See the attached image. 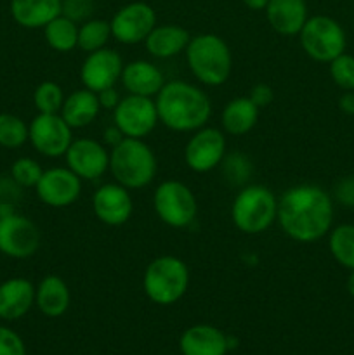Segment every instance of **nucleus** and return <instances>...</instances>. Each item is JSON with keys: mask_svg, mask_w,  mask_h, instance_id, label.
<instances>
[{"mask_svg": "<svg viewBox=\"0 0 354 355\" xmlns=\"http://www.w3.org/2000/svg\"><path fill=\"white\" fill-rule=\"evenodd\" d=\"M335 201L316 184H298L278 198V225L292 241L316 243L333 227Z\"/></svg>", "mask_w": 354, "mask_h": 355, "instance_id": "1", "label": "nucleus"}, {"mask_svg": "<svg viewBox=\"0 0 354 355\" xmlns=\"http://www.w3.org/2000/svg\"><path fill=\"white\" fill-rule=\"evenodd\" d=\"M160 123L169 130L191 134L212 116V101L203 89L184 80L165 82L155 97Z\"/></svg>", "mask_w": 354, "mask_h": 355, "instance_id": "2", "label": "nucleus"}, {"mask_svg": "<svg viewBox=\"0 0 354 355\" xmlns=\"http://www.w3.org/2000/svg\"><path fill=\"white\" fill-rule=\"evenodd\" d=\"M191 75L205 87H221L233 73V52L222 37L200 33L191 37L186 51Z\"/></svg>", "mask_w": 354, "mask_h": 355, "instance_id": "3", "label": "nucleus"}, {"mask_svg": "<svg viewBox=\"0 0 354 355\" xmlns=\"http://www.w3.org/2000/svg\"><path fill=\"white\" fill-rule=\"evenodd\" d=\"M158 159L144 139L125 137L110 149V173L128 191L144 189L155 180Z\"/></svg>", "mask_w": 354, "mask_h": 355, "instance_id": "4", "label": "nucleus"}, {"mask_svg": "<svg viewBox=\"0 0 354 355\" xmlns=\"http://www.w3.org/2000/svg\"><path fill=\"white\" fill-rule=\"evenodd\" d=\"M278 218V198L262 184L239 187L231 205V222L239 232L262 234Z\"/></svg>", "mask_w": 354, "mask_h": 355, "instance_id": "5", "label": "nucleus"}, {"mask_svg": "<svg viewBox=\"0 0 354 355\" xmlns=\"http://www.w3.org/2000/svg\"><path fill=\"white\" fill-rule=\"evenodd\" d=\"M191 272L187 263L176 255H160L146 266L142 274L144 295L156 305H174L186 295Z\"/></svg>", "mask_w": 354, "mask_h": 355, "instance_id": "6", "label": "nucleus"}, {"mask_svg": "<svg viewBox=\"0 0 354 355\" xmlns=\"http://www.w3.org/2000/svg\"><path fill=\"white\" fill-rule=\"evenodd\" d=\"M153 208L160 222L172 229H186L196 220L198 201L189 186L180 180H163L153 193Z\"/></svg>", "mask_w": 354, "mask_h": 355, "instance_id": "7", "label": "nucleus"}, {"mask_svg": "<svg viewBox=\"0 0 354 355\" xmlns=\"http://www.w3.org/2000/svg\"><path fill=\"white\" fill-rule=\"evenodd\" d=\"M301 47L312 61L330 62L337 55L344 54L347 47V37L342 24L330 16L307 17L297 35Z\"/></svg>", "mask_w": 354, "mask_h": 355, "instance_id": "8", "label": "nucleus"}, {"mask_svg": "<svg viewBox=\"0 0 354 355\" xmlns=\"http://www.w3.org/2000/svg\"><path fill=\"white\" fill-rule=\"evenodd\" d=\"M228 142L224 132L215 127L198 128L191 132L184 146V163L194 173H208L219 168L226 156Z\"/></svg>", "mask_w": 354, "mask_h": 355, "instance_id": "9", "label": "nucleus"}, {"mask_svg": "<svg viewBox=\"0 0 354 355\" xmlns=\"http://www.w3.org/2000/svg\"><path fill=\"white\" fill-rule=\"evenodd\" d=\"M28 142L45 158H61L73 142V128L59 113H38L28 125Z\"/></svg>", "mask_w": 354, "mask_h": 355, "instance_id": "10", "label": "nucleus"}, {"mask_svg": "<svg viewBox=\"0 0 354 355\" xmlns=\"http://www.w3.org/2000/svg\"><path fill=\"white\" fill-rule=\"evenodd\" d=\"M111 113H113V123L120 128L125 137L130 139H146L160 123L153 97L127 94L121 97L118 106Z\"/></svg>", "mask_w": 354, "mask_h": 355, "instance_id": "11", "label": "nucleus"}, {"mask_svg": "<svg viewBox=\"0 0 354 355\" xmlns=\"http://www.w3.org/2000/svg\"><path fill=\"white\" fill-rule=\"evenodd\" d=\"M42 234L31 218L21 214L0 217V253L16 260L33 257L40 248Z\"/></svg>", "mask_w": 354, "mask_h": 355, "instance_id": "12", "label": "nucleus"}, {"mask_svg": "<svg viewBox=\"0 0 354 355\" xmlns=\"http://www.w3.org/2000/svg\"><path fill=\"white\" fill-rule=\"evenodd\" d=\"M111 37L121 45L144 44L156 26V12L149 3L130 2L120 7L110 21Z\"/></svg>", "mask_w": 354, "mask_h": 355, "instance_id": "13", "label": "nucleus"}, {"mask_svg": "<svg viewBox=\"0 0 354 355\" xmlns=\"http://www.w3.org/2000/svg\"><path fill=\"white\" fill-rule=\"evenodd\" d=\"M66 166L82 180L92 182L110 172V149L90 137L73 139L65 155Z\"/></svg>", "mask_w": 354, "mask_h": 355, "instance_id": "14", "label": "nucleus"}, {"mask_svg": "<svg viewBox=\"0 0 354 355\" xmlns=\"http://www.w3.org/2000/svg\"><path fill=\"white\" fill-rule=\"evenodd\" d=\"M82 182L68 166H52L44 170L35 186L38 200L51 208L71 207L82 194Z\"/></svg>", "mask_w": 354, "mask_h": 355, "instance_id": "15", "label": "nucleus"}, {"mask_svg": "<svg viewBox=\"0 0 354 355\" xmlns=\"http://www.w3.org/2000/svg\"><path fill=\"white\" fill-rule=\"evenodd\" d=\"M92 211L99 222L110 227H120L134 214V200L127 187L118 182H108L92 194Z\"/></svg>", "mask_w": 354, "mask_h": 355, "instance_id": "16", "label": "nucleus"}, {"mask_svg": "<svg viewBox=\"0 0 354 355\" xmlns=\"http://www.w3.org/2000/svg\"><path fill=\"white\" fill-rule=\"evenodd\" d=\"M124 61L117 51L104 47L101 51L90 52L80 66V80L85 89L101 92L110 87H117L124 71Z\"/></svg>", "mask_w": 354, "mask_h": 355, "instance_id": "17", "label": "nucleus"}, {"mask_svg": "<svg viewBox=\"0 0 354 355\" xmlns=\"http://www.w3.org/2000/svg\"><path fill=\"white\" fill-rule=\"evenodd\" d=\"M120 82L127 94L155 99L167 80L162 69L155 62L146 61V59H135L124 66Z\"/></svg>", "mask_w": 354, "mask_h": 355, "instance_id": "18", "label": "nucleus"}, {"mask_svg": "<svg viewBox=\"0 0 354 355\" xmlns=\"http://www.w3.org/2000/svg\"><path fill=\"white\" fill-rule=\"evenodd\" d=\"M35 305V284L26 277H10L0 283V319L17 321Z\"/></svg>", "mask_w": 354, "mask_h": 355, "instance_id": "19", "label": "nucleus"}, {"mask_svg": "<svg viewBox=\"0 0 354 355\" xmlns=\"http://www.w3.org/2000/svg\"><path fill=\"white\" fill-rule=\"evenodd\" d=\"M264 10L269 26L283 37L301 33L309 17L305 0H269Z\"/></svg>", "mask_w": 354, "mask_h": 355, "instance_id": "20", "label": "nucleus"}, {"mask_svg": "<svg viewBox=\"0 0 354 355\" xmlns=\"http://www.w3.org/2000/svg\"><path fill=\"white\" fill-rule=\"evenodd\" d=\"M179 347L183 355H226L229 342L215 326L194 324L183 333Z\"/></svg>", "mask_w": 354, "mask_h": 355, "instance_id": "21", "label": "nucleus"}, {"mask_svg": "<svg viewBox=\"0 0 354 355\" xmlns=\"http://www.w3.org/2000/svg\"><path fill=\"white\" fill-rule=\"evenodd\" d=\"M189 40V31L179 24H156L144 40V47L151 58L170 59L184 54Z\"/></svg>", "mask_w": 354, "mask_h": 355, "instance_id": "22", "label": "nucleus"}, {"mask_svg": "<svg viewBox=\"0 0 354 355\" xmlns=\"http://www.w3.org/2000/svg\"><path fill=\"white\" fill-rule=\"evenodd\" d=\"M69 304H71L69 288L58 274L42 277L38 286H35V305L45 318H61L69 309Z\"/></svg>", "mask_w": 354, "mask_h": 355, "instance_id": "23", "label": "nucleus"}, {"mask_svg": "<svg viewBox=\"0 0 354 355\" xmlns=\"http://www.w3.org/2000/svg\"><path fill=\"white\" fill-rule=\"evenodd\" d=\"M101 111L103 110H101L97 94L83 87V89H76L66 96L59 114L75 130V128H85L94 123Z\"/></svg>", "mask_w": 354, "mask_h": 355, "instance_id": "24", "label": "nucleus"}, {"mask_svg": "<svg viewBox=\"0 0 354 355\" xmlns=\"http://www.w3.org/2000/svg\"><path fill=\"white\" fill-rule=\"evenodd\" d=\"M62 0H10V16L28 30L44 28L61 14Z\"/></svg>", "mask_w": 354, "mask_h": 355, "instance_id": "25", "label": "nucleus"}, {"mask_svg": "<svg viewBox=\"0 0 354 355\" xmlns=\"http://www.w3.org/2000/svg\"><path fill=\"white\" fill-rule=\"evenodd\" d=\"M260 110L248 99V96L231 99L221 113L222 130L233 137L246 135L259 121Z\"/></svg>", "mask_w": 354, "mask_h": 355, "instance_id": "26", "label": "nucleus"}, {"mask_svg": "<svg viewBox=\"0 0 354 355\" xmlns=\"http://www.w3.org/2000/svg\"><path fill=\"white\" fill-rule=\"evenodd\" d=\"M44 37L49 47L56 52H71L78 44V24L59 14L44 26Z\"/></svg>", "mask_w": 354, "mask_h": 355, "instance_id": "27", "label": "nucleus"}, {"mask_svg": "<svg viewBox=\"0 0 354 355\" xmlns=\"http://www.w3.org/2000/svg\"><path fill=\"white\" fill-rule=\"evenodd\" d=\"M328 250L339 266L354 270V224H340L328 232Z\"/></svg>", "mask_w": 354, "mask_h": 355, "instance_id": "28", "label": "nucleus"}, {"mask_svg": "<svg viewBox=\"0 0 354 355\" xmlns=\"http://www.w3.org/2000/svg\"><path fill=\"white\" fill-rule=\"evenodd\" d=\"M110 38H113L111 37L110 21L90 17L85 23L78 24V44H76V49L90 54V52L108 47Z\"/></svg>", "mask_w": 354, "mask_h": 355, "instance_id": "29", "label": "nucleus"}, {"mask_svg": "<svg viewBox=\"0 0 354 355\" xmlns=\"http://www.w3.org/2000/svg\"><path fill=\"white\" fill-rule=\"evenodd\" d=\"M221 170H222V177H224L226 182L229 186H236V187H243L248 184L250 177L253 173V165L252 159L248 158L243 153H226L224 159L221 163Z\"/></svg>", "mask_w": 354, "mask_h": 355, "instance_id": "30", "label": "nucleus"}, {"mask_svg": "<svg viewBox=\"0 0 354 355\" xmlns=\"http://www.w3.org/2000/svg\"><path fill=\"white\" fill-rule=\"evenodd\" d=\"M65 99V90L61 89L59 83L52 82V80H45V82L38 83L37 89H35L33 92V104L35 110H37L38 113H59Z\"/></svg>", "mask_w": 354, "mask_h": 355, "instance_id": "31", "label": "nucleus"}, {"mask_svg": "<svg viewBox=\"0 0 354 355\" xmlns=\"http://www.w3.org/2000/svg\"><path fill=\"white\" fill-rule=\"evenodd\" d=\"M28 142V125L12 113H0V146L17 149Z\"/></svg>", "mask_w": 354, "mask_h": 355, "instance_id": "32", "label": "nucleus"}, {"mask_svg": "<svg viewBox=\"0 0 354 355\" xmlns=\"http://www.w3.org/2000/svg\"><path fill=\"white\" fill-rule=\"evenodd\" d=\"M44 168L40 166V163L37 159L30 158V156H21L10 166V177L14 179V182L19 184L23 189L28 187H35L37 182L40 180Z\"/></svg>", "mask_w": 354, "mask_h": 355, "instance_id": "33", "label": "nucleus"}, {"mask_svg": "<svg viewBox=\"0 0 354 355\" xmlns=\"http://www.w3.org/2000/svg\"><path fill=\"white\" fill-rule=\"evenodd\" d=\"M328 64L333 83L344 92L354 90V55L344 52V54L337 55L333 61H330Z\"/></svg>", "mask_w": 354, "mask_h": 355, "instance_id": "34", "label": "nucleus"}, {"mask_svg": "<svg viewBox=\"0 0 354 355\" xmlns=\"http://www.w3.org/2000/svg\"><path fill=\"white\" fill-rule=\"evenodd\" d=\"M21 200H23V187L14 182L10 175L0 177V217L16 214Z\"/></svg>", "mask_w": 354, "mask_h": 355, "instance_id": "35", "label": "nucleus"}, {"mask_svg": "<svg viewBox=\"0 0 354 355\" xmlns=\"http://www.w3.org/2000/svg\"><path fill=\"white\" fill-rule=\"evenodd\" d=\"M96 9V2L94 0H62L61 3V14L68 19L75 21L76 24L85 23L90 19Z\"/></svg>", "mask_w": 354, "mask_h": 355, "instance_id": "36", "label": "nucleus"}, {"mask_svg": "<svg viewBox=\"0 0 354 355\" xmlns=\"http://www.w3.org/2000/svg\"><path fill=\"white\" fill-rule=\"evenodd\" d=\"M0 355H26L23 338L6 326H0Z\"/></svg>", "mask_w": 354, "mask_h": 355, "instance_id": "37", "label": "nucleus"}, {"mask_svg": "<svg viewBox=\"0 0 354 355\" xmlns=\"http://www.w3.org/2000/svg\"><path fill=\"white\" fill-rule=\"evenodd\" d=\"M333 201L346 208H354V175H346L333 186Z\"/></svg>", "mask_w": 354, "mask_h": 355, "instance_id": "38", "label": "nucleus"}, {"mask_svg": "<svg viewBox=\"0 0 354 355\" xmlns=\"http://www.w3.org/2000/svg\"><path fill=\"white\" fill-rule=\"evenodd\" d=\"M248 99L255 104L259 110H264V107L271 106L274 101V90L271 89V85L267 83H257L250 89Z\"/></svg>", "mask_w": 354, "mask_h": 355, "instance_id": "39", "label": "nucleus"}, {"mask_svg": "<svg viewBox=\"0 0 354 355\" xmlns=\"http://www.w3.org/2000/svg\"><path fill=\"white\" fill-rule=\"evenodd\" d=\"M97 99H99L101 110L113 111L121 101V96L117 90V87H110V89H104L101 92H97Z\"/></svg>", "mask_w": 354, "mask_h": 355, "instance_id": "40", "label": "nucleus"}, {"mask_svg": "<svg viewBox=\"0 0 354 355\" xmlns=\"http://www.w3.org/2000/svg\"><path fill=\"white\" fill-rule=\"evenodd\" d=\"M125 139V135L121 134V130L120 128L117 127V125H110V127L108 128H104V132H103V144L106 146L108 149H111V148H115V146H118L120 144L121 141H124Z\"/></svg>", "mask_w": 354, "mask_h": 355, "instance_id": "41", "label": "nucleus"}, {"mask_svg": "<svg viewBox=\"0 0 354 355\" xmlns=\"http://www.w3.org/2000/svg\"><path fill=\"white\" fill-rule=\"evenodd\" d=\"M339 107L342 113L354 116V90H346L339 99Z\"/></svg>", "mask_w": 354, "mask_h": 355, "instance_id": "42", "label": "nucleus"}, {"mask_svg": "<svg viewBox=\"0 0 354 355\" xmlns=\"http://www.w3.org/2000/svg\"><path fill=\"white\" fill-rule=\"evenodd\" d=\"M242 2L252 10H264L269 0H242Z\"/></svg>", "mask_w": 354, "mask_h": 355, "instance_id": "43", "label": "nucleus"}, {"mask_svg": "<svg viewBox=\"0 0 354 355\" xmlns=\"http://www.w3.org/2000/svg\"><path fill=\"white\" fill-rule=\"evenodd\" d=\"M347 293L354 298V270H349V277H347Z\"/></svg>", "mask_w": 354, "mask_h": 355, "instance_id": "44", "label": "nucleus"}]
</instances>
